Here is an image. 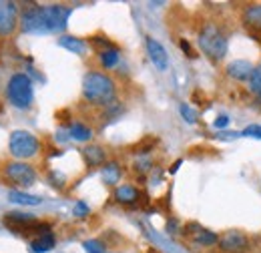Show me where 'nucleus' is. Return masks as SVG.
I'll return each instance as SVG.
<instances>
[{"label": "nucleus", "mask_w": 261, "mask_h": 253, "mask_svg": "<svg viewBox=\"0 0 261 253\" xmlns=\"http://www.w3.org/2000/svg\"><path fill=\"white\" fill-rule=\"evenodd\" d=\"M181 50H183L189 59H195V53H193V48H191V44H189L187 40H181Z\"/></svg>", "instance_id": "72a5a7b5"}, {"label": "nucleus", "mask_w": 261, "mask_h": 253, "mask_svg": "<svg viewBox=\"0 0 261 253\" xmlns=\"http://www.w3.org/2000/svg\"><path fill=\"white\" fill-rule=\"evenodd\" d=\"M57 139H59V141H66V133H65V131H59V133H57Z\"/></svg>", "instance_id": "e433bc0d"}, {"label": "nucleus", "mask_w": 261, "mask_h": 253, "mask_svg": "<svg viewBox=\"0 0 261 253\" xmlns=\"http://www.w3.org/2000/svg\"><path fill=\"white\" fill-rule=\"evenodd\" d=\"M243 137H255V139H261V125H251V127H245L241 131Z\"/></svg>", "instance_id": "cd10ccee"}, {"label": "nucleus", "mask_w": 261, "mask_h": 253, "mask_svg": "<svg viewBox=\"0 0 261 253\" xmlns=\"http://www.w3.org/2000/svg\"><path fill=\"white\" fill-rule=\"evenodd\" d=\"M48 181L53 183V187H57V189H61V187L65 185V175H61V173H57V171H53V173L48 175Z\"/></svg>", "instance_id": "c85d7f7f"}, {"label": "nucleus", "mask_w": 261, "mask_h": 253, "mask_svg": "<svg viewBox=\"0 0 261 253\" xmlns=\"http://www.w3.org/2000/svg\"><path fill=\"white\" fill-rule=\"evenodd\" d=\"M89 205L85 203V201H79L76 205H74V215H79V217H85V215H89Z\"/></svg>", "instance_id": "7c9ffc66"}, {"label": "nucleus", "mask_w": 261, "mask_h": 253, "mask_svg": "<svg viewBox=\"0 0 261 253\" xmlns=\"http://www.w3.org/2000/svg\"><path fill=\"white\" fill-rule=\"evenodd\" d=\"M83 247H85V251L87 253H102L105 251V245H102L98 239H87V241L83 243Z\"/></svg>", "instance_id": "a878e982"}, {"label": "nucleus", "mask_w": 261, "mask_h": 253, "mask_svg": "<svg viewBox=\"0 0 261 253\" xmlns=\"http://www.w3.org/2000/svg\"><path fill=\"white\" fill-rule=\"evenodd\" d=\"M93 44H95V46H102V50H111V48H115V46L111 44V40L105 38V36H95V38H93Z\"/></svg>", "instance_id": "c756f323"}, {"label": "nucleus", "mask_w": 261, "mask_h": 253, "mask_svg": "<svg viewBox=\"0 0 261 253\" xmlns=\"http://www.w3.org/2000/svg\"><path fill=\"white\" fill-rule=\"evenodd\" d=\"M243 24L253 32H261V4H251L243 10Z\"/></svg>", "instance_id": "f8f14e48"}, {"label": "nucleus", "mask_w": 261, "mask_h": 253, "mask_svg": "<svg viewBox=\"0 0 261 253\" xmlns=\"http://www.w3.org/2000/svg\"><path fill=\"white\" fill-rule=\"evenodd\" d=\"M115 199L119 203H123V205H133V203H137L141 199V191L137 187H133V185H121L115 191Z\"/></svg>", "instance_id": "4468645a"}, {"label": "nucleus", "mask_w": 261, "mask_h": 253, "mask_svg": "<svg viewBox=\"0 0 261 253\" xmlns=\"http://www.w3.org/2000/svg\"><path fill=\"white\" fill-rule=\"evenodd\" d=\"M157 143H159V141H157L155 137H147V139H143L133 151H135L137 155H147V153H151V149H153Z\"/></svg>", "instance_id": "5701e85b"}, {"label": "nucleus", "mask_w": 261, "mask_h": 253, "mask_svg": "<svg viewBox=\"0 0 261 253\" xmlns=\"http://www.w3.org/2000/svg\"><path fill=\"white\" fill-rule=\"evenodd\" d=\"M251 72H253V66H251L249 61H233L227 66V74L231 79H237V81L251 79Z\"/></svg>", "instance_id": "ddd939ff"}, {"label": "nucleus", "mask_w": 261, "mask_h": 253, "mask_svg": "<svg viewBox=\"0 0 261 253\" xmlns=\"http://www.w3.org/2000/svg\"><path fill=\"white\" fill-rule=\"evenodd\" d=\"M4 177L8 181H12L14 185H33L36 181V173L31 165L22 163V161H14V163H6L4 165Z\"/></svg>", "instance_id": "423d86ee"}, {"label": "nucleus", "mask_w": 261, "mask_h": 253, "mask_svg": "<svg viewBox=\"0 0 261 253\" xmlns=\"http://www.w3.org/2000/svg\"><path fill=\"white\" fill-rule=\"evenodd\" d=\"M195 241L197 243H201V245H213V243H217V241H219V237H217L213 231L203 229V231L195 237Z\"/></svg>", "instance_id": "393cba45"}, {"label": "nucleus", "mask_w": 261, "mask_h": 253, "mask_svg": "<svg viewBox=\"0 0 261 253\" xmlns=\"http://www.w3.org/2000/svg\"><path fill=\"white\" fill-rule=\"evenodd\" d=\"M83 157H85V161H87L91 167H97V165H102L107 153H105V149L98 147V145H89V147L83 151Z\"/></svg>", "instance_id": "dca6fc26"}, {"label": "nucleus", "mask_w": 261, "mask_h": 253, "mask_svg": "<svg viewBox=\"0 0 261 253\" xmlns=\"http://www.w3.org/2000/svg\"><path fill=\"white\" fill-rule=\"evenodd\" d=\"M44 14H46L48 31L61 32L66 29V22H68V16H70V8L61 6V4H53V6H44Z\"/></svg>", "instance_id": "6e6552de"}, {"label": "nucleus", "mask_w": 261, "mask_h": 253, "mask_svg": "<svg viewBox=\"0 0 261 253\" xmlns=\"http://www.w3.org/2000/svg\"><path fill=\"white\" fill-rule=\"evenodd\" d=\"M83 95L93 105H109L115 98V83L111 77L91 70L83 81Z\"/></svg>", "instance_id": "f257e3e1"}, {"label": "nucleus", "mask_w": 261, "mask_h": 253, "mask_svg": "<svg viewBox=\"0 0 261 253\" xmlns=\"http://www.w3.org/2000/svg\"><path fill=\"white\" fill-rule=\"evenodd\" d=\"M59 44H61L63 48H66V50L74 53V55H85V53H87L85 40H81V38H76V36H61V38H59Z\"/></svg>", "instance_id": "2eb2a0df"}, {"label": "nucleus", "mask_w": 261, "mask_h": 253, "mask_svg": "<svg viewBox=\"0 0 261 253\" xmlns=\"http://www.w3.org/2000/svg\"><path fill=\"white\" fill-rule=\"evenodd\" d=\"M149 253H159V251H157V249H151V251H149Z\"/></svg>", "instance_id": "58836bf2"}, {"label": "nucleus", "mask_w": 261, "mask_h": 253, "mask_svg": "<svg viewBox=\"0 0 261 253\" xmlns=\"http://www.w3.org/2000/svg\"><path fill=\"white\" fill-rule=\"evenodd\" d=\"M145 44H147V53H149L151 63L155 64L159 70H167V66H169V57H167V50H165L163 44H161L159 40H155L153 36H147V38H145Z\"/></svg>", "instance_id": "9d476101"}, {"label": "nucleus", "mask_w": 261, "mask_h": 253, "mask_svg": "<svg viewBox=\"0 0 261 253\" xmlns=\"http://www.w3.org/2000/svg\"><path fill=\"white\" fill-rule=\"evenodd\" d=\"M119 179H121V167H119V163H107L102 167V181L107 185H117Z\"/></svg>", "instance_id": "aec40b11"}, {"label": "nucleus", "mask_w": 261, "mask_h": 253, "mask_svg": "<svg viewBox=\"0 0 261 253\" xmlns=\"http://www.w3.org/2000/svg\"><path fill=\"white\" fill-rule=\"evenodd\" d=\"M177 227H179L177 221H175V219H171V221L167 223V227H165V229H167V233H169V235H173V233H177Z\"/></svg>", "instance_id": "c9c22d12"}, {"label": "nucleus", "mask_w": 261, "mask_h": 253, "mask_svg": "<svg viewBox=\"0 0 261 253\" xmlns=\"http://www.w3.org/2000/svg\"><path fill=\"white\" fill-rule=\"evenodd\" d=\"M20 27L24 32H33V34H46L48 31V22H46V14H44V6H29L22 10V18H20Z\"/></svg>", "instance_id": "39448f33"}, {"label": "nucleus", "mask_w": 261, "mask_h": 253, "mask_svg": "<svg viewBox=\"0 0 261 253\" xmlns=\"http://www.w3.org/2000/svg\"><path fill=\"white\" fill-rule=\"evenodd\" d=\"M36 221V217L31 215V213H18V211H12V213H6L4 215V225L8 227V229H12L14 233H22L29 225H33Z\"/></svg>", "instance_id": "9b49d317"}, {"label": "nucleus", "mask_w": 261, "mask_h": 253, "mask_svg": "<svg viewBox=\"0 0 261 253\" xmlns=\"http://www.w3.org/2000/svg\"><path fill=\"white\" fill-rule=\"evenodd\" d=\"M249 87H251V93L261 98V64H257L251 72V79H249Z\"/></svg>", "instance_id": "b1692460"}, {"label": "nucleus", "mask_w": 261, "mask_h": 253, "mask_svg": "<svg viewBox=\"0 0 261 253\" xmlns=\"http://www.w3.org/2000/svg\"><path fill=\"white\" fill-rule=\"evenodd\" d=\"M199 46L209 59L219 61L227 53V36L219 31L217 24L209 22V24L203 27V31L199 32Z\"/></svg>", "instance_id": "f03ea898"}, {"label": "nucleus", "mask_w": 261, "mask_h": 253, "mask_svg": "<svg viewBox=\"0 0 261 253\" xmlns=\"http://www.w3.org/2000/svg\"><path fill=\"white\" fill-rule=\"evenodd\" d=\"M68 135L74 139V141H89L93 137V131L89 127L81 125V123H72L68 129Z\"/></svg>", "instance_id": "412c9836"}, {"label": "nucleus", "mask_w": 261, "mask_h": 253, "mask_svg": "<svg viewBox=\"0 0 261 253\" xmlns=\"http://www.w3.org/2000/svg\"><path fill=\"white\" fill-rule=\"evenodd\" d=\"M6 95L8 100L16 107V109H31L33 105V83L27 74L16 72L10 77L8 87H6Z\"/></svg>", "instance_id": "7ed1b4c3"}, {"label": "nucleus", "mask_w": 261, "mask_h": 253, "mask_svg": "<svg viewBox=\"0 0 261 253\" xmlns=\"http://www.w3.org/2000/svg\"><path fill=\"white\" fill-rule=\"evenodd\" d=\"M98 61L105 68H113L115 64L119 63V50L117 48H111V50H100L98 55Z\"/></svg>", "instance_id": "4be33fe9"}, {"label": "nucleus", "mask_w": 261, "mask_h": 253, "mask_svg": "<svg viewBox=\"0 0 261 253\" xmlns=\"http://www.w3.org/2000/svg\"><path fill=\"white\" fill-rule=\"evenodd\" d=\"M8 199L12 203H18V205H40V201H42L38 195L22 193V191H10L8 193Z\"/></svg>", "instance_id": "a211bd4d"}, {"label": "nucleus", "mask_w": 261, "mask_h": 253, "mask_svg": "<svg viewBox=\"0 0 261 253\" xmlns=\"http://www.w3.org/2000/svg\"><path fill=\"white\" fill-rule=\"evenodd\" d=\"M55 247V235L53 233H46L42 237H36L33 243H31V251L33 253H46Z\"/></svg>", "instance_id": "f3484780"}, {"label": "nucleus", "mask_w": 261, "mask_h": 253, "mask_svg": "<svg viewBox=\"0 0 261 253\" xmlns=\"http://www.w3.org/2000/svg\"><path fill=\"white\" fill-rule=\"evenodd\" d=\"M181 163H183V161H177V163H175V165H173V167H171V173H175V171H177V169H179V167H181Z\"/></svg>", "instance_id": "4c0bfd02"}, {"label": "nucleus", "mask_w": 261, "mask_h": 253, "mask_svg": "<svg viewBox=\"0 0 261 253\" xmlns=\"http://www.w3.org/2000/svg\"><path fill=\"white\" fill-rule=\"evenodd\" d=\"M18 8L10 0H0V36H10L16 31Z\"/></svg>", "instance_id": "0eeeda50"}, {"label": "nucleus", "mask_w": 261, "mask_h": 253, "mask_svg": "<svg viewBox=\"0 0 261 253\" xmlns=\"http://www.w3.org/2000/svg\"><path fill=\"white\" fill-rule=\"evenodd\" d=\"M227 125H229V117H227V115H219V117L213 121V127H215V129H225Z\"/></svg>", "instance_id": "473e14b6"}, {"label": "nucleus", "mask_w": 261, "mask_h": 253, "mask_svg": "<svg viewBox=\"0 0 261 253\" xmlns=\"http://www.w3.org/2000/svg\"><path fill=\"white\" fill-rule=\"evenodd\" d=\"M217 243H219V247H221L223 251H227V253H241V251H245L247 245H249L247 237H245L241 231H227V233H223Z\"/></svg>", "instance_id": "1a4fd4ad"}, {"label": "nucleus", "mask_w": 261, "mask_h": 253, "mask_svg": "<svg viewBox=\"0 0 261 253\" xmlns=\"http://www.w3.org/2000/svg\"><path fill=\"white\" fill-rule=\"evenodd\" d=\"M179 111H181V117L189 123V125H193V123H197V115H195V111L189 107V105H181L179 107Z\"/></svg>", "instance_id": "bb28decb"}, {"label": "nucleus", "mask_w": 261, "mask_h": 253, "mask_svg": "<svg viewBox=\"0 0 261 253\" xmlns=\"http://www.w3.org/2000/svg\"><path fill=\"white\" fill-rule=\"evenodd\" d=\"M201 231H203V227H201L199 223H187V225H185V235H195L197 237Z\"/></svg>", "instance_id": "2f4dec72"}, {"label": "nucleus", "mask_w": 261, "mask_h": 253, "mask_svg": "<svg viewBox=\"0 0 261 253\" xmlns=\"http://www.w3.org/2000/svg\"><path fill=\"white\" fill-rule=\"evenodd\" d=\"M147 235H149V237H151V239H153V241H155V243H157V245H159L163 251H167V253H183L179 245H175L173 241H169V239L161 237V235H159L155 229H147Z\"/></svg>", "instance_id": "6ab92c4d"}, {"label": "nucleus", "mask_w": 261, "mask_h": 253, "mask_svg": "<svg viewBox=\"0 0 261 253\" xmlns=\"http://www.w3.org/2000/svg\"><path fill=\"white\" fill-rule=\"evenodd\" d=\"M8 147L16 159H31L38 153V139L29 131H12Z\"/></svg>", "instance_id": "20e7f679"}, {"label": "nucleus", "mask_w": 261, "mask_h": 253, "mask_svg": "<svg viewBox=\"0 0 261 253\" xmlns=\"http://www.w3.org/2000/svg\"><path fill=\"white\" fill-rule=\"evenodd\" d=\"M135 169H137V171H149V169H151V161H137Z\"/></svg>", "instance_id": "f704fd0d"}]
</instances>
